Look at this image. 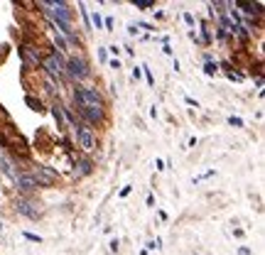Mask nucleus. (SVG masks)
I'll return each mask as SVG.
<instances>
[{
    "mask_svg": "<svg viewBox=\"0 0 265 255\" xmlns=\"http://www.w3.org/2000/svg\"><path fill=\"white\" fill-rule=\"evenodd\" d=\"M47 52H44L42 61H40V69L44 71V76L47 79H52V81H64L67 79V74H64V59L59 52H54V47H44Z\"/></svg>",
    "mask_w": 265,
    "mask_h": 255,
    "instance_id": "f257e3e1",
    "label": "nucleus"
},
{
    "mask_svg": "<svg viewBox=\"0 0 265 255\" xmlns=\"http://www.w3.org/2000/svg\"><path fill=\"white\" fill-rule=\"evenodd\" d=\"M64 74L69 76L71 81H86V79H91V64H89V59L81 54V52H76V54H69V57L64 59Z\"/></svg>",
    "mask_w": 265,
    "mask_h": 255,
    "instance_id": "f03ea898",
    "label": "nucleus"
},
{
    "mask_svg": "<svg viewBox=\"0 0 265 255\" xmlns=\"http://www.w3.org/2000/svg\"><path fill=\"white\" fill-rule=\"evenodd\" d=\"M71 99L79 108H96V106H106V101L101 96L96 86H76L71 91Z\"/></svg>",
    "mask_w": 265,
    "mask_h": 255,
    "instance_id": "7ed1b4c3",
    "label": "nucleus"
},
{
    "mask_svg": "<svg viewBox=\"0 0 265 255\" xmlns=\"http://www.w3.org/2000/svg\"><path fill=\"white\" fill-rule=\"evenodd\" d=\"M20 57H22V69L37 71L44 52H42V47H37V42H20Z\"/></svg>",
    "mask_w": 265,
    "mask_h": 255,
    "instance_id": "20e7f679",
    "label": "nucleus"
},
{
    "mask_svg": "<svg viewBox=\"0 0 265 255\" xmlns=\"http://www.w3.org/2000/svg\"><path fill=\"white\" fill-rule=\"evenodd\" d=\"M74 138H76V145L81 147V152H94L98 147V138H96V130L86 123H79L74 128Z\"/></svg>",
    "mask_w": 265,
    "mask_h": 255,
    "instance_id": "39448f33",
    "label": "nucleus"
},
{
    "mask_svg": "<svg viewBox=\"0 0 265 255\" xmlns=\"http://www.w3.org/2000/svg\"><path fill=\"white\" fill-rule=\"evenodd\" d=\"M13 209L15 213H20V216H25V218H40L42 216V209H40V204L35 201V199L25 197V194H20V197L13 199Z\"/></svg>",
    "mask_w": 265,
    "mask_h": 255,
    "instance_id": "423d86ee",
    "label": "nucleus"
},
{
    "mask_svg": "<svg viewBox=\"0 0 265 255\" xmlns=\"http://www.w3.org/2000/svg\"><path fill=\"white\" fill-rule=\"evenodd\" d=\"M79 120L91 125L94 130L96 128H103L106 120H108V113H106V106H96V108H79Z\"/></svg>",
    "mask_w": 265,
    "mask_h": 255,
    "instance_id": "0eeeda50",
    "label": "nucleus"
},
{
    "mask_svg": "<svg viewBox=\"0 0 265 255\" xmlns=\"http://www.w3.org/2000/svg\"><path fill=\"white\" fill-rule=\"evenodd\" d=\"M30 174L35 177L37 186H52L59 179V172H54L52 167H47V165H35Z\"/></svg>",
    "mask_w": 265,
    "mask_h": 255,
    "instance_id": "6e6552de",
    "label": "nucleus"
},
{
    "mask_svg": "<svg viewBox=\"0 0 265 255\" xmlns=\"http://www.w3.org/2000/svg\"><path fill=\"white\" fill-rule=\"evenodd\" d=\"M47 8H49L52 20H62V22H69V25H71V17H74V13H71L69 3H64V0H49V3H47Z\"/></svg>",
    "mask_w": 265,
    "mask_h": 255,
    "instance_id": "1a4fd4ad",
    "label": "nucleus"
},
{
    "mask_svg": "<svg viewBox=\"0 0 265 255\" xmlns=\"http://www.w3.org/2000/svg\"><path fill=\"white\" fill-rule=\"evenodd\" d=\"M13 184L17 186V192H20V194H25V197L35 194V192L40 189V186H37V182H35V177H32L30 172H20V174L13 179Z\"/></svg>",
    "mask_w": 265,
    "mask_h": 255,
    "instance_id": "9d476101",
    "label": "nucleus"
},
{
    "mask_svg": "<svg viewBox=\"0 0 265 255\" xmlns=\"http://www.w3.org/2000/svg\"><path fill=\"white\" fill-rule=\"evenodd\" d=\"M71 177L74 179H79V177H86V174H91L94 172V162L89 160V157H76V160H71Z\"/></svg>",
    "mask_w": 265,
    "mask_h": 255,
    "instance_id": "9b49d317",
    "label": "nucleus"
},
{
    "mask_svg": "<svg viewBox=\"0 0 265 255\" xmlns=\"http://www.w3.org/2000/svg\"><path fill=\"white\" fill-rule=\"evenodd\" d=\"M0 172H3L8 179H15V177L20 174V170H17V162H15V157H10V155H3V157H0Z\"/></svg>",
    "mask_w": 265,
    "mask_h": 255,
    "instance_id": "f8f14e48",
    "label": "nucleus"
},
{
    "mask_svg": "<svg viewBox=\"0 0 265 255\" xmlns=\"http://www.w3.org/2000/svg\"><path fill=\"white\" fill-rule=\"evenodd\" d=\"M233 8H238V10H243V13L248 15V17H260L263 15V3H243V0H238V3H231Z\"/></svg>",
    "mask_w": 265,
    "mask_h": 255,
    "instance_id": "ddd939ff",
    "label": "nucleus"
},
{
    "mask_svg": "<svg viewBox=\"0 0 265 255\" xmlns=\"http://www.w3.org/2000/svg\"><path fill=\"white\" fill-rule=\"evenodd\" d=\"M49 113H52V118H54V123H56V133H67V130H69L67 123H64V115H62V106H59V101H54V103L49 106Z\"/></svg>",
    "mask_w": 265,
    "mask_h": 255,
    "instance_id": "4468645a",
    "label": "nucleus"
},
{
    "mask_svg": "<svg viewBox=\"0 0 265 255\" xmlns=\"http://www.w3.org/2000/svg\"><path fill=\"white\" fill-rule=\"evenodd\" d=\"M25 103H27L35 113H44V111H47V108H44V103H42V99H37L35 93H27V96H25Z\"/></svg>",
    "mask_w": 265,
    "mask_h": 255,
    "instance_id": "2eb2a0df",
    "label": "nucleus"
},
{
    "mask_svg": "<svg viewBox=\"0 0 265 255\" xmlns=\"http://www.w3.org/2000/svg\"><path fill=\"white\" fill-rule=\"evenodd\" d=\"M133 8L135 10H150V8H155V0H133Z\"/></svg>",
    "mask_w": 265,
    "mask_h": 255,
    "instance_id": "dca6fc26",
    "label": "nucleus"
},
{
    "mask_svg": "<svg viewBox=\"0 0 265 255\" xmlns=\"http://www.w3.org/2000/svg\"><path fill=\"white\" fill-rule=\"evenodd\" d=\"M216 71H219V64L216 61H204V74L207 76H214Z\"/></svg>",
    "mask_w": 265,
    "mask_h": 255,
    "instance_id": "f3484780",
    "label": "nucleus"
},
{
    "mask_svg": "<svg viewBox=\"0 0 265 255\" xmlns=\"http://www.w3.org/2000/svg\"><path fill=\"white\" fill-rule=\"evenodd\" d=\"M91 22H94V27H96V29H103V17L98 15V10L91 13ZM91 22H89V25H91Z\"/></svg>",
    "mask_w": 265,
    "mask_h": 255,
    "instance_id": "a211bd4d",
    "label": "nucleus"
},
{
    "mask_svg": "<svg viewBox=\"0 0 265 255\" xmlns=\"http://www.w3.org/2000/svg\"><path fill=\"white\" fill-rule=\"evenodd\" d=\"M79 13H81V17H84V27L91 29V25H89V13H86V5H84V3H79Z\"/></svg>",
    "mask_w": 265,
    "mask_h": 255,
    "instance_id": "6ab92c4d",
    "label": "nucleus"
},
{
    "mask_svg": "<svg viewBox=\"0 0 265 255\" xmlns=\"http://www.w3.org/2000/svg\"><path fill=\"white\" fill-rule=\"evenodd\" d=\"M22 236H25V241H30V243H42V238H40L37 233H30V231H25Z\"/></svg>",
    "mask_w": 265,
    "mask_h": 255,
    "instance_id": "aec40b11",
    "label": "nucleus"
},
{
    "mask_svg": "<svg viewBox=\"0 0 265 255\" xmlns=\"http://www.w3.org/2000/svg\"><path fill=\"white\" fill-rule=\"evenodd\" d=\"M228 125H233V128H243V120H241L238 115H228Z\"/></svg>",
    "mask_w": 265,
    "mask_h": 255,
    "instance_id": "412c9836",
    "label": "nucleus"
},
{
    "mask_svg": "<svg viewBox=\"0 0 265 255\" xmlns=\"http://www.w3.org/2000/svg\"><path fill=\"white\" fill-rule=\"evenodd\" d=\"M160 248H162V241H160V238H155V241L148 243V250H160Z\"/></svg>",
    "mask_w": 265,
    "mask_h": 255,
    "instance_id": "4be33fe9",
    "label": "nucleus"
},
{
    "mask_svg": "<svg viewBox=\"0 0 265 255\" xmlns=\"http://www.w3.org/2000/svg\"><path fill=\"white\" fill-rule=\"evenodd\" d=\"M140 69H142V74H145V79H148V84H150V86H155V79H153V74H150V69H148V67H140Z\"/></svg>",
    "mask_w": 265,
    "mask_h": 255,
    "instance_id": "5701e85b",
    "label": "nucleus"
},
{
    "mask_svg": "<svg viewBox=\"0 0 265 255\" xmlns=\"http://www.w3.org/2000/svg\"><path fill=\"white\" fill-rule=\"evenodd\" d=\"M226 76H228L231 81H243V74H238V71H228Z\"/></svg>",
    "mask_w": 265,
    "mask_h": 255,
    "instance_id": "b1692460",
    "label": "nucleus"
},
{
    "mask_svg": "<svg viewBox=\"0 0 265 255\" xmlns=\"http://www.w3.org/2000/svg\"><path fill=\"white\" fill-rule=\"evenodd\" d=\"M184 22H187L189 27H194V22H196V20H194V15H192V13H184Z\"/></svg>",
    "mask_w": 265,
    "mask_h": 255,
    "instance_id": "393cba45",
    "label": "nucleus"
},
{
    "mask_svg": "<svg viewBox=\"0 0 265 255\" xmlns=\"http://www.w3.org/2000/svg\"><path fill=\"white\" fill-rule=\"evenodd\" d=\"M130 192H133V186L128 184V186H123V189H121V199H126L128 194H130Z\"/></svg>",
    "mask_w": 265,
    "mask_h": 255,
    "instance_id": "a878e982",
    "label": "nucleus"
},
{
    "mask_svg": "<svg viewBox=\"0 0 265 255\" xmlns=\"http://www.w3.org/2000/svg\"><path fill=\"white\" fill-rule=\"evenodd\" d=\"M103 29H113V17H106L103 20Z\"/></svg>",
    "mask_w": 265,
    "mask_h": 255,
    "instance_id": "bb28decb",
    "label": "nucleus"
},
{
    "mask_svg": "<svg viewBox=\"0 0 265 255\" xmlns=\"http://www.w3.org/2000/svg\"><path fill=\"white\" fill-rule=\"evenodd\" d=\"M98 59H101V61H108V52H106V49H98Z\"/></svg>",
    "mask_w": 265,
    "mask_h": 255,
    "instance_id": "cd10ccee",
    "label": "nucleus"
},
{
    "mask_svg": "<svg viewBox=\"0 0 265 255\" xmlns=\"http://www.w3.org/2000/svg\"><path fill=\"white\" fill-rule=\"evenodd\" d=\"M219 67H223V69H226V74H228V71L233 69V64H231V61H228V59H226V61H221V64H219Z\"/></svg>",
    "mask_w": 265,
    "mask_h": 255,
    "instance_id": "c85d7f7f",
    "label": "nucleus"
},
{
    "mask_svg": "<svg viewBox=\"0 0 265 255\" xmlns=\"http://www.w3.org/2000/svg\"><path fill=\"white\" fill-rule=\"evenodd\" d=\"M108 67H111V69H121V61H118V59L113 57L111 61H108Z\"/></svg>",
    "mask_w": 265,
    "mask_h": 255,
    "instance_id": "c756f323",
    "label": "nucleus"
},
{
    "mask_svg": "<svg viewBox=\"0 0 265 255\" xmlns=\"http://www.w3.org/2000/svg\"><path fill=\"white\" fill-rule=\"evenodd\" d=\"M184 103H187V106H194V108H199V103H196L192 96H187V99H184Z\"/></svg>",
    "mask_w": 265,
    "mask_h": 255,
    "instance_id": "7c9ffc66",
    "label": "nucleus"
},
{
    "mask_svg": "<svg viewBox=\"0 0 265 255\" xmlns=\"http://www.w3.org/2000/svg\"><path fill=\"white\" fill-rule=\"evenodd\" d=\"M140 76H142V69H140V67H135V69H133V79H140Z\"/></svg>",
    "mask_w": 265,
    "mask_h": 255,
    "instance_id": "2f4dec72",
    "label": "nucleus"
},
{
    "mask_svg": "<svg viewBox=\"0 0 265 255\" xmlns=\"http://www.w3.org/2000/svg\"><path fill=\"white\" fill-rule=\"evenodd\" d=\"M111 250H113V253H118V238H113V241H111Z\"/></svg>",
    "mask_w": 265,
    "mask_h": 255,
    "instance_id": "473e14b6",
    "label": "nucleus"
},
{
    "mask_svg": "<svg viewBox=\"0 0 265 255\" xmlns=\"http://www.w3.org/2000/svg\"><path fill=\"white\" fill-rule=\"evenodd\" d=\"M106 52H111V54H118V52H121V47H115V44H113V47H108Z\"/></svg>",
    "mask_w": 265,
    "mask_h": 255,
    "instance_id": "72a5a7b5",
    "label": "nucleus"
},
{
    "mask_svg": "<svg viewBox=\"0 0 265 255\" xmlns=\"http://www.w3.org/2000/svg\"><path fill=\"white\" fill-rule=\"evenodd\" d=\"M145 204H148V206H153V204H155V197H153V194H148V199H145Z\"/></svg>",
    "mask_w": 265,
    "mask_h": 255,
    "instance_id": "f704fd0d",
    "label": "nucleus"
},
{
    "mask_svg": "<svg viewBox=\"0 0 265 255\" xmlns=\"http://www.w3.org/2000/svg\"><path fill=\"white\" fill-rule=\"evenodd\" d=\"M0 199H3V197H0Z\"/></svg>",
    "mask_w": 265,
    "mask_h": 255,
    "instance_id": "c9c22d12",
    "label": "nucleus"
}]
</instances>
